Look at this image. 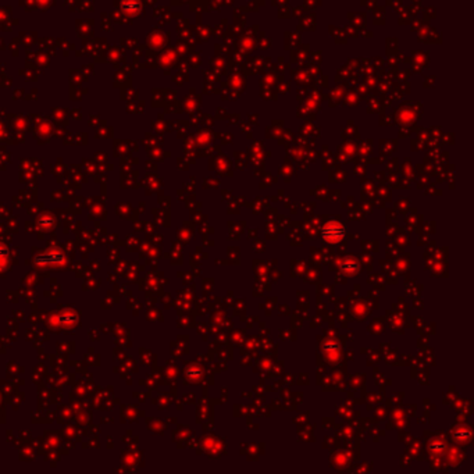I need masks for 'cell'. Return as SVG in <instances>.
Here are the masks:
<instances>
[{
  "label": "cell",
  "mask_w": 474,
  "mask_h": 474,
  "mask_svg": "<svg viewBox=\"0 0 474 474\" xmlns=\"http://www.w3.org/2000/svg\"><path fill=\"white\" fill-rule=\"evenodd\" d=\"M343 235H345V227L336 221L328 222L323 229V236H324L325 242H328V244L339 242L343 238Z\"/></svg>",
  "instance_id": "1"
},
{
  "label": "cell",
  "mask_w": 474,
  "mask_h": 474,
  "mask_svg": "<svg viewBox=\"0 0 474 474\" xmlns=\"http://www.w3.org/2000/svg\"><path fill=\"white\" fill-rule=\"evenodd\" d=\"M36 263L43 264V263H60L63 262V255L61 253H48V255H43V256H38L35 259Z\"/></svg>",
  "instance_id": "2"
}]
</instances>
